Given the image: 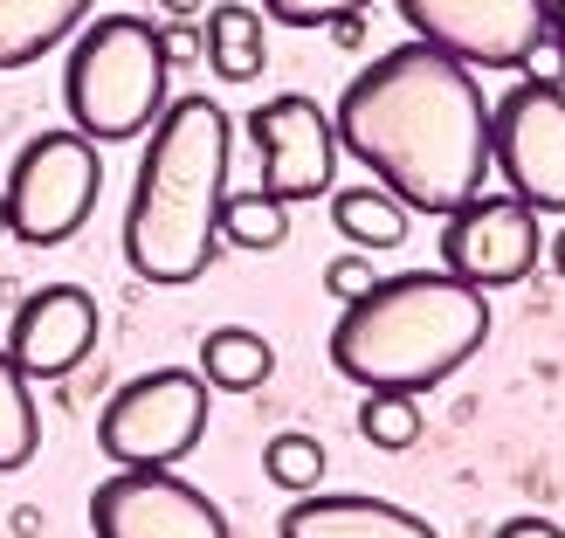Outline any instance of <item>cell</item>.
Returning a JSON list of instances; mask_svg holds the SVG:
<instances>
[{
    "mask_svg": "<svg viewBox=\"0 0 565 538\" xmlns=\"http://www.w3.org/2000/svg\"><path fill=\"white\" fill-rule=\"evenodd\" d=\"M97 0H0V70H28L42 63L55 42L76 35V21Z\"/></svg>",
    "mask_w": 565,
    "mask_h": 538,
    "instance_id": "obj_15",
    "label": "cell"
},
{
    "mask_svg": "<svg viewBox=\"0 0 565 538\" xmlns=\"http://www.w3.org/2000/svg\"><path fill=\"white\" fill-rule=\"evenodd\" d=\"M97 331H104V318L83 283H42L8 318V359L28 380H63L97 352Z\"/></svg>",
    "mask_w": 565,
    "mask_h": 538,
    "instance_id": "obj_12",
    "label": "cell"
},
{
    "mask_svg": "<svg viewBox=\"0 0 565 538\" xmlns=\"http://www.w3.org/2000/svg\"><path fill=\"white\" fill-rule=\"evenodd\" d=\"M331 42H338V49L365 42V14H338V21H331Z\"/></svg>",
    "mask_w": 565,
    "mask_h": 538,
    "instance_id": "obj_26",
    "label": "cell"
},
{
    "mask_svg": "<svg viewBox=\"0 0 565 538\" xmlns=\"http://www.w3.org/2000/svg\"><path fill=\"white\" fill-rule=\"evenodd\" d=\"M338 146L407 214H456L490 180V97L469 63L401 42L365 63L331 104Z\"/></svg>",
    "mask_w": 565,
    "mask_h": 538,
    "instance_id": "obj_1",
    "label": "cell"
},
{
    "mask_svg": "<svg viewBox=\"0 0 565 538\" xmlns=\"http://www.w3.org/2000/svg\"><path fill=\"white\" fill-rule=\"evenodd\" d=\"M207 401L214 387L186 366H159L138 373L104 401L97 414V449L110 456V470H173L180 456H193L207 435Z\"/></svg>",
    "mask_w": 565,
    "mask_h": 538,
    "instance_id": "obj_5",
    "label": "cell"
},
{
    "mask_svg": "<svg viewBox=\"0 0 565 538\" xmlns=\"http://www.w3.org/2000/svg\"><path fill=\"white\" fill-rule=\"evenodd\" d=\"M539 214L518 193H476L441 221V270L476 283V291H511L539 270Z\"/></svg>",
    "mask_w": 565,
    "mask_h": 538,
    "instance_id": "obj_10",
    "label": "cell"
},
{
    "mask_svg": "<svg viewBox=\"0 0 565 538\" xmlns=\"http://www.w3.org/2000/svg\"><path fill=\"white\" fill-rule=\"evenodd\" d=\"M42 449V414H35V393H28V373L8 359L0 346V476L8 470H28Z\"/></svg>",
    "mask_w": 565,
    "mask_h": 538,
    "instance_id": "obj_18",
    "label": "cell"
},
{
    "mask_svg": "<svg viewBox=\"0 0 565 538\" xmlns=\"http://www.w3.org/2000/svg\"><path fill=\"white\" fill-rule=\"evenodd\" d=\"M248 138L263 152V193L269 201H318L331 193V173H338V125L318 97H263L248 110Z\"/></svg>",
    "mask_w": 565,
    "mask_h": 538,
    "instance_id": "obj_11",
    "label": "cell"
},
{
    "mask_svg": "<svg viewBox=\"0 0 565 538\" xmlns=\"http://www.w3.org/2000/svg\"><path fill=\"white\" fill-rule=\"evenodd\" d=\"M373 0H263V21L276 28H331L338 14H365Z\"/></svg>",
    "mask_w": 565,
    "mask_h": 538,
    "instance_id": "obj_22",
    "label": "cell"
},
{
    "mask_svg": "<svg viewBox=\"0 0 565 538\" xmlns=\"http://www.w3.org/2000/svg\"><path fill=\"white\" fill-rule=\"evenodd\" d=\"M282 538H441L428 518L359 490H310L282 511Z\"/></svg>",
    "mask_w": 565,
    "mask_h": 538,
    "instance_id": "obj_13",
    "label": "cell"
},
{
    "mask_svg": "<svg viewBox=\"0 0 565 538\" xmlns=\"http://www.w3.org/2000/svg\"><path fill=\"white\" fill-rule=\"evenodd\" d=\"M263 476H269L276 490H290V497H310V490L324 484V442L303 435V429L269 435V449H263Z\"/></svg>",
    "mask_w": 565,
    "mask_h": 538,
    "instance_id": "obj_20",
    "label": "cell"
},
{
    "mask_svg": "<svg viewBox=\"0 0 565 538\" xmlns=\"http://www.w3.org/2000/svg\"><path fill=\"white\" fill-rule=\"evenodd\" d=\"M235 173V118L221 97H173L146 131L125 208V263L146 283H201L221 256V208Z\"/></svg>",
    "mask_w": 565,
    "mask_h": 538,
    "instance_id": "obj_2",
    "label": "cell"
},
{
    "mask_svg": "<svg viewBox=\"0 0 565 538\" xmlns=\"http://www.w3.org/2000/svg\"><path fill=\"white\" fill-rule=\"evenodd\" d=\"M159 35H166V63H201V28H193V21H166L159 28Z\"/></svg>",
    "mask_w": 565,
    "mask_h": 538,
    "instance_id": "obj_24",
    "label": "cell"
},
{
    "mask_svg": "<svg viewBox=\"0 0 565 538\" xmlns=\"http://www.w3.org/2000/svg\"><path fill=\"white\" fill-rule=\"evenodd\" d=\"M201 63L221 83H256L269 63V21L263 8H242V0H214L201 14Z\"/></svg>",
    "mask_w": 565,
    "mask_h": 538,
    "instance_id": "obj_14",
    "label": "cell"
},
{
    "mask_svg": "<svg viewBox=\"0 0 565 538\" xmlns=\"http://www.w3.org/2000/svg\"><path fill=\"white\" fill-rule=\"evenodd\" d=\"M97 187H104V152L76 125L70 131H35L14 152L8 187H0V201H8V235L28 242V249L70 242L83 221H90Z\"/></svg>",
    "mask_w": 565,
    "mask_h": 538,
    "instance_id": "obj_6",
    "label": "cell"
},
{
    "mask_svg": "<svg viewBox=\"0 0 565 538\" xmlns=\"http://www.w3.org/2000/svg\"><path fill=\"white\" fill-rule=\"evenodd\" d=\"M552 8V49H558V63H565V0H545Z\"/></svg>",
    "mask_w": 565,
    "mask_h": 538,
    "instance_id": "obj_28",
    "label": "cell"
},
{
    "mask_svg": "<svg viewBox=\"0 0 565 538\" xmlns=\"http://www.w3.org/2000/svg\"><path fill=\"white\" fill-rule=\"evenodd\" d=\"M221 242L242 249V256H263V249H282L290 242V208L269 201V193H228V208H221Z\"/></svg>",
    "mask_w": 565,
    "mask_h": 538,
    "instance_id": "obj_19",
    "label": "cell"
},
{
    "mask_svg": "<svg viewBox=\"0 0 565 538\" xmlns=\"http://www.w3.org/2000/svg\"><path fill=\"white\" fill-rule=\"evenodd\" d=\"M159 8H166V21H193V14H207L214 0H159Z\"/></svg>",
    "mask_w": 565,
    "mask_h": 538,
    "instance_id": "obj_27",
    "label": "cell"
},
{
    "mask_svg": "<svg viewBox=\"0 0 565 538\" xmlns=\"http://www.w3.org/2000/svg\"><path fill=\"white\" fill-rule=\"evenodd\" d=\"M166 35L146 14H97L70 42L63 104L90 146H125L166 118Z\"/></svg>",
    "mask_w": 565,
    "mask_h": 538,
    "instance_id": "obj_4",
    "label": "cell"
},
{
    "mask_svg": "<svg viewBox=\"0 0 565 538\" xmlns=\"http://www.w3.org/2000/svg\"><path fill=\"white\" fill-rule=\"evenodd\" d=\"M331 221H338V235H345L352 249H365V256H373V249H401V242H407V221H414V214L373 180V187H338V193H331Z\"/></svg>",
    "mask_w": 565,
    "mask_h": 538,
    "instance_id": "obj_17",
    "label": "cell"
},
{
    "mask_svg": "<svg viewBox=\"0 0 565 538\" xmlns=\"http://www.w3.org/2000/svg\"><path fill=\"white\" fill-rule=\"evenodd\" d=\"M0 235H8V201H0Z\"/></svg>",
    "mask_w": 565,
    "mask_h": 538,
    "instance_id": "obj_30",
    "label": "cell"
},
{
    "mask_svg": "<svg viewBox=\"0 0 565 538\" xmlns=\"http://www.w3.org/2000/svg\"><path fill=\"white\" fill-rule=\"evenodd\" d=\"M497 538H565V531H558L552 518H503Z\"/></svg>",
    "mask_w": 565,
    "mask_h": 538,
    "instance_id": "obj_25",
    "label": "cell"
},
{
    "mask_svg": "<svg viewBox=\"0 0 565 538\" xmlns=\"http://www.w3.org/2000/svg\"><path fill=\"white\" fill-rule=\"evenodd\" d=\"M490 159L503 193H518L531 214H565V83L524 76L490 110Z\"/></svg>",
    "mask_w": 565,
    "mask_h": 538,
    "instance_id": "obj_7",
    "label": "cell"
},
{
    "mask_svg": "<svg viewBox=\"0 0 565 538\" xmlns=\"http://www.w3.org/2000/svg\"><path fill=\"white\" fill-rule=\"evenodd\" d=\"M414 42L456 55L469 70H531V55L552 42L545 0H393Z\"/></svg>",
    "mask_w": 565,
    "mask_h": 538,
    "instance_id": "obj_8",
    "label": "cell"
},
{
    "mask_svg": "<svg viewBox=\"0 0 565 538\" xmlns=\"http://www.w3.org/2000/svg\"><path fill=\"white\" fill-rule=\"evenodd\" d=\"M490 338V291L448 270H401L380 291L345 304L331 325V366L365 393H435L448 373L483 352Z\"/></svg>",
    "mask_w": 565,
    "mask_h": 538,
    "instance_id": "obj_3",
    "label": "cell"
},
{
    "mask_svg": "<svg viewBox=\"0 0 565 538\" xmlns=\"http://www.w3.org/2000/svg\"><path fill=\"white\" fill-rule=\"evenodd\" d=\"M193 373L221 393H256L276 373V352H269V338L248 331V325H214L201 338V366H193Z\"/></svg>",
    "mask_w": 565,
    "mask_h": 538,
    "instance_id": "obj_16",
    "label": "cell"
},
{
    "mask_svg": "<svg viewBox=\"0 0 565 538\" xmlns=\"http://www.w3.org/2000/svg\"><path fill=\"white\" fill-rule=\"evenodd\" d=\"M359 435L373 449H414L420 442V401L414 393H365L359 401Z\"/></svg>",
    "mask_w": 565,
    "mask_h": 538,
    "instance_id": "obj_21",
    "label": "cell"
},
{
    "mask_svg": "<svg viewBox=\"0 0 565 538\" xmlns=\"http://www.w3.org/2000/svg\"><path fill=\"white\" fill-rule=\"evenodd\" d=\"M552 263H558V276H565V229L552 235Z\"/></svg>",
    "mask_w": 565,
    "mask_h": 538,
    "instance_id": "obj_29",
    "label": "cell"
},
{
    "mask_svg": "<svg viewBox=\"0 0 565 538\" xmlns=\"http://www.w3.org/2000/svg\"><path fill=\"white\" fill-rule=\"evenodd\" d=\"M380 263H365V249H345V256H331L324 263V291L338 297V304H359L365 291H380Z\"/></svg>",
    "mask_w": 565,
    "mask_h": 538,
    "instance_id": "obj_23",
    "label": "cell"
},
{
    "mask_svg": "<svg viewBox=\"0 0 565 538\" xmlns=\"http://www.w3.org/2000/svg\"><path fill=\"white\" fill-rule=\"evenodd\" d=\"M90 538H235L221 504L173 470H110L90 490Z\"/></svg>",
    "mask_w": 565,
    "mask_h": 538,
    "instance_id": "obj_9",
    "label": "cell"
}]
</instances>
